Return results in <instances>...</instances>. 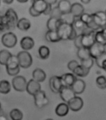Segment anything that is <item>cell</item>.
<instances>
[{
    "label": "cell",
    "mask_w": 106,
    "mask_h": 120,
    "mask_svg": "<svg viewBox=\"0 0 106 120\" xmlns=\"http://www.w3.org/2000/svg\"><path fill=\"white\" fill-rule=\"evenodd\" d=\"M57 31L61 40H74L78 35L72 23L66 22L63 19Z\"/></svg>",
    "instance_id": "1"
},
{
    "label": "cell",
    "mask_w": 106,
    "mask_h": 120,
    "mask_svg": "<svg viewBox=\"0 0 106 120\" xmlns=\"http://www.w3.org/2000/svg\"><path fill=\"white\" fill-rule=\"evenodd\" d=\"M20 67L28 68L33 64V58L29 52L27 51H22L17 54Z\"/></svg>",
    "instance_id": "2"
},
{
    "label": "cell",
    "mask_w": 106,
    "mask_h": 120,
    "mask_svg": "<svg viewBox=\"0 0 106 120\" xmlns=\"http://www.w3.org/2000/svg\"><path fill=\"white\" fill-rule=\"evenodd\" d=\"M17 37L12 32H8L4 34L1 38L2 44L5 47L11 48L16 46L17 43Z\"/></svg>",
    "instance_id": "3"
},
{
    "label": "cell",
    "mask_w": 106,
    "mask_h": 120,
    "mask_svg": "<svg viewBox=\"0 0 106 120\" xmlns=\"http://www.w3.org/2000/svg\"><path fill=\"white\" fill-rule=\"evenodd\" d=\"M33 96L34 99V104L38 108H43L48 105L49 99L45 92L43 90L39 91Z\"/></svg>",
    "instance_id": "4"
},
{
    "label": "cell",
    "mask_w": 106,
    "mask_h": 120,
    "mask_svg": "<svg viewBox=\"0 0 106 120\" xmlns=\"http://www.w3.org/2000/svg\"><path fill=\"white\" fill-rule=\"evenodd\" d=\"M28 82L26 78L22 76H16L12 80V84L13 88L19 92H23L26 91Z\"/></svg>",
    "instance_id": "5"
},
{
    "label": "cell",
    "mask_w": 106,
    "mask_h": 120,
    "mask_svg": "<svg viewBox=\"0 0 106 120\" xmlns=\"http://www.w3.org/2000/svg\"><path fill=\"white\" fill-rule=\"evenodd\" d=\"M6 21L9 24L10 29H14L17 26V23L18 22V16L17 13L13 9L9 8L6 11L4 15Z\"/></svg>",
    "instance_id": "6"
},
{
    "label": "cell",
    "mask_w": 106,
    "mask_h": 120,
    "mask_svg": "<svg viewBox=\"0 0 106 120\" xmlns=\"http://www.w3.org/2000/svg\"><path fill=\"white\" fill-rule=\"evenodd\" d=\"M97 31H91L89 33L82 34V46L87 48H90L95 43V34Z\"/></svg>",
    "instance_id": "7"
},
{
    "label": "cell",
    "mask_w": 106,
    "mask_h": 120,
    "mask_svg": "<svg viewBox=\"0 0 106 120\" xmlns=\"http://www.w3.org/2000/svg\"><path fill=\"white\" fill-rule=\"evenodd\" d=\"M72 24L75 30H76V31L79 32V34H86L89 33L91 31H94L88 28L86 24L80 19V18H75L73 22H72Z\"/></svg>",
    "instance_id": "8"
},
{
    "label": "cell",
    "mask_w": 106,
    "mask_h": 120,
    "mask_svg": "<svg viewBox=\"0 0 106 120\" xmlns=\"http://www.w3.org/2000/svg\"><path fill=\"white\" fill-rule=\"evenodd\" d=\"M49 87L51 90L54 93H59L61 88L63 87L61 76H53L49 79Z\"/></svg>",
    "instance_id": "9"
},
{
    "label": "cell",
    "mask_w": 106,
    "mask_h": 120,
    "mask_svg": "<svg viewBox=\"0 0 106 120\" xmlns=\"http://www.w3.org/2000/svg\"><path fill=\"white\" fill-rule=\"evenodd\" d=\"M59 94L62 101L67 103L76 96L72 88L69 86H63L60 91Z\"/></svg>",
    "instance_id": "10"
},
{
    "label": "cell",
    "mask_w": 106,
    "mask_h": 120,
    "mask_svg": "<svg viewBox=\"0 0 106 120\" xmlns=\"http://www.w3.org/2000/svg\"><path fill=\"white\" fill-rule=\"evenodd\" d=\"M92 15L94 21L97 26L101 29L106 28V14L105 11H99Z\"/></svg>",
    "instance_id": "11"
},
{
    "label": "cell",
    "mask_w": 106,
    "mask_h": 120,
    "mask_svg": "<svg viewBox=\"0 0 106 120\" xmlns=\"http://www.w3.org/2000/svg\"><path fill=\"white\" fill-rule=\"evenodd\" d=\"M67 105L71 111L77 112L82 108L84 106V101L81 98L76 96L67 103Z\"/></svg>",
    "instance_id": "12"
},
{
    "label": "cell",
    "mask_w": 106,
    "mask_h": 120,
    "mask_svg": "<svg viewBox=\"0 0 106 120\" xmlns=\"http://www.w3.org/2000/svg\"><path fill=\"white\" fill-rule=\"evenodd\" d=\"M41 90V86L40 82L34 80V79H30L28 82L26 91L30 95L34 96L36 94Z\"/></svg>",
    "instance_id": "13"
},
{
    "label": "cell",
    "mask_w": 106,
    "mask_h": 120,
    "mask_svg": "<svg viewBox=\"0 0 106 120\" xmlns=\"http://www.w3.org/2000/svg\"><path fill=\"white\" fill-rule=\"evenodd\" d=\"M91 56L93 59H97L101 54L104 52V45L99 44L95 42L92 46L89 48Z\"/></svg>",
    "instance_id": "14"
},
{
    "label": "cell",
    "mask_w": 106,
    "mask_h": 120,
    "mask_svg": "<svg viewBox=\"0 0 106 120\" xmlns=\"http://www.w3.org/2000/svg\"><path fill=\"white\" fill-rule=\"evenodd\" d=\"M62 82L63 84V86H69L71 87L75 82V81L76 80L77 78L76 76L74 73H67L64 74L62 76H61Z\"/></svg>",
    "instance_id": "15"
},
{
    "label": "cell",
    "mask_w": 106,
    "mask_h": 120,
    "mask_svg": "<svg viewBox=\"0 0 106 120\" xmlns=\"http://www.w3.org/2000/svg\"><path fill=\"white\" fill-rule=\"evenodd\" d=\"M86 84L84 80L81 79H77L75 81L71 88L76 94H80L84 91L86 89Z\"/></svg>",
    "instance_id": "16"
},
{
    "label": "cell",
    "mask_w": 106,
    "mask_h": 120,
    "mask_svg": "<svg viewBox=\"0 0 106 120\" xmlns=\"http://www.w3.org/2000/svg\"><path fill=\"white\" fill-rule=\"evenodd\" d=\"M84 13V8L80 3H75L72 4L71 14L74 18H80V16Z\"/></svg>",
    "instance_id": "17"
},
{
    "label": "cell",
    "mask_w": 106,
    "mask_h": 120,
    "mask_svg": "<svg viewBox=\"0 0 106 120\" xmlns=\"http://www.w3.org/2000/svg\"><path fill=\"white\" fill-rule=\"evenodd\" d=\"M69 109H70L67 103H61L56 106L55 109V112L58 116L64 117L68 114Z\"/></svg>",
    "instance_id": "18"
},
{
    "label": "cell",
    "mask_w": 106,
    "mask_h": 120,
    "mask_svg": "<svg viewBox=\"0 0 106 120\" xmlns=\"http://www.w3.org/2000/svg\"><path fill=\"white\" fill-rule=\"evenodd\" d=\"M21 48L24 51H28L31 49L34 46V41L32 38L26 36L22 38L20 41Z\"/></svg>",
    "instance_id": "19"
},
{
    "label": "cell",
    "mask_w": 106,
    "mask_h": 120,
    "mask_svg": "<svg viewBox=\"0 0 106 120\" xmlns=\"http://www.w3.org/2000/svg\"><path fill=\"white\" fill-rule=\"evenodd\" d=\"M71 6L72 4L69 0H60L58 5V7L63 15L71 13Z\"/></svg>",
    "instance_id": "20"
},
{
    "label": "cell",
    "mask_w": 106,
    "mask_h": 120,
    "mask_svg": "<svg viewBox=\"0 0 106 120\" xmlns=\"http://www.w3.org/2000/svg\"><path fill=\"white\" fill-rule=\"evenodd\" d=\"M62 21V19H56L50 17L47 21V28L50 31H57L59 26Z\"/></svg>",
    "instance_id": "21"
},
{
    "label": "cell",
    "mask_w": 106,
    "mask_h": 120,
    "mask_svg": "<svg viewBox=\"0 0 106 120\" xmlns=\"http://www.w3.org/2000/svg\"><path fill=\"white\" fill-rule=\"evenodd\" d=\"M48 4L45 0H36L32 3V6L40 14H43L48 7Z\"/></svg>",
    "instance_id": "22"
},
{
    "label": "cell",
    "mask_w": 106,
    "mask_h": 120,
    "mask_svg": "<svg viewBox=\"0 0 106 120\" xmlns=\"http://www.w3.org/2000/svg\"><path fill=\"white\" fill-rule=\"evenodd\" d=\"M45 38L46 41L51 43H56L61 41L59 35L58 33V31H50L48 30L46 33Z\"/></svg>",
    "instance_id": "23"
},
{
    "label": "cell",
    "mask_w": 106,
    "mask_h": 120,
    "mask_svg": "<svg viewBox=\"0 0 106 120\" xmlns=\"http://www.w3.org/2000/svg\"><path fill=\"white\" fill-rule=\"evenodd\" d=\"M46 78V74L41 68H36L33 72V79L38 82H43Z\"/></svg>",
    "instance_id": "24"
},
{
    "label": "cell",
    "mask_w": 106,
    "mask_h": 120,
    "mask_svg": "<svg viewBox=\"0 0 106 120\" xmlns=\"http://www.w3.org/2000/svg\"><path fill=\"white\" fill-rule=\"evenodd\" d=\"M89 71L90 69H89V68L84 67V66H82V64H79L74 69L73 72L76 76L83 78V77H86L88 76L89 73Z\"/></svg>",
    "instance_id": "25"
},
{
    "label": "cell",
    "mask_w": 106,
    "mask_h": 120,
    "mask_svg": "<svg viewBox=\"0 0 106 120\" xmlns=\"http://www.w3.org/2000/svg\"><path fill=\"white\" fill-rule=\"evenodd\" d=\"M31 24L30 21L26 18H22L19 19L16 26L19 30L26 31L31 28Z\"/></svg>",
    "instance_id": "26"
},
{
    "label": "cell",
    "mask_w": 106,
    "mask_h": 120,
    "mask_svg": "<svg viewBox=\"0 0 106 120\" xmlns=\"http://www.w3.org/2000/svg\"><path fill=\"white\" fill-rule=\"evenodd\" d=\"M19 67H20V66L19 64L18 56L12 54V56H11V57L9 58L7 64L6 65V69H16Z\"/></svg>",
    "instance_id": "27"
},
{
    "label": "cell",
    "mask_w": 106,
    "mask_h": 120,
    "mask_svg": "<svg viewBox=\"0 0 106 120\" xmlns=\"http://www.w3.org/2000/svg\"><path fill=\"white\" fill-rule=\"evenodd\" d=\"M77 55L80 60H86L91 57L90 54L89 48H87L84 47H82L78 49L77 52Z\"/></svg>",
    "instance_id": "28"
},
{
    "label": "cell",
    "mask_w": 106,
    "mask_h": 120,
    "mask_svg": "<svg viewBox=\"0 0 106 120\" xmlns=\"http://www.w3.org/2000/svg\"><path fill=\"white\" fill-rule=\"evenodd\" d=\"M11 56H12V54L6 49L0 51V64L6 65L7 61Z\"/></svg>",
    "instance_id": "29"
},
{
    "label": "cell",
    "mask_w": 106,
    "mask_h": 120,
    "mask_svg": "<svg viewBox=\"0 0 106 120\" xmlns=\"http://www.w3.org/2000/svg\"><path fill=\"white\" fill-rule=\"evenodd\" d=\"M95 39L96 43H98L102 45H106V35L102 29H101V30H98V31L95 32Z\"/></svg>",
    "instance_id": "30"
},
{
    "label": "cell",
    "mask_w": 106,
    "mask_h": 120,
    "mask_svg": "<svg viewBox=\"0 0 106 120\" xmlns=\"http://www.w3.org/2000/svg\"><path fill=\"white\" fill-rule=\"evenodd\" d=\"M38 53H39V57L42 60H46L49 57V55H50V49L48 47L43 45L39 47L38 49Z\"/></svg>",
    "instance_id": "31"
},
{
    "label": "cell",
    "mask_w": 106,
    "mask_h": 120,
    "mask_svg": "<svg viewBox=\"0 0 106 120\" xmlns=\"http://www.w3.org/2000/svg\"><path fill=\"white\" fill-rule=\"evenodd\" d=\"M96 64L98 67L104 69L106 72V53L104 52L102 54L99 56L97 59H95Z\"/></svg>",
    "instance_id": "32"
},
{
    "label": "cell",
    "mask_w": 106,
    "mask_h": 120,
    "mask_svg": "<svg viewBox=\"0 0 106 120\" xmlns=\"http://www.w3.org/2000/svg\"><path fill=\"white\" fill-rule=\"evenodd\" d=\"M11 91V84L7 80L0 81V93L3 94L9 93Z\"/></svg>",
    "instance_id": "33"
},
{
    "label": "cell",
    "mask_w": 106,
    "mask_h": 120,
    "mask_svg": "<svg viewBox=\"0 0 106 120\" xmlns=\"http://www.w3.org/2000/svg\"><path fill=\"white\" fill-rule=\"evenodd\" d=\"M10 118L12 120H22L23 118V114L22 111L19 109H13L9 113Z\"/></svg>",
    "instance_id": "34"
},
{
    "label": "cell",
    "mask_w": 106,
    "mask_h": 120,
    "mask_svg": "<svg viewBox=\"0 0 106 120\" xmlns=\"http://www.w3.org/2000/svg\"><path fill=\"white\" fill-rule=\"evenodd\" d=\"M96 85L98 88L102 90H104L106 88V77L103 75L99 76L95 80Z\"/></svg>",
    "instance_id": "35"
},
{
    "label": "cell",
    "mask_w": 106,
    "mask_h": 120,
    "mask_svg": "<svg viewBox=\"0 0 106 120\" xmlns=\"http://www.w3.org/2000/svg\"><path fill=\"white\" fill-rule=\"evenodd\" d=\"M11 30L4 15L0 16V31H5Z\"/></svg>",
    "instance_id": "36"
},
{
    "label": "cell",
    "mask_w": 106,
    "mask_h": 120,
    "mask_svg": "<svg viewBox=\"0 0 106 120\" xmlns=\"http://www.w3.org/2000/svg\"><path fill=\"white\" fill-rule=\"evenodd\" d=\"M62 16H63V14L62 13L61 11H60V9H59L58 6H56V7L52 8V11L50 14V17L59 19H62Z\"/></svg>",
    "instance_id": "37"
},
{
    "label": "cell",
    "mask_w": 106,
    "mask_h": 120,
    "mask_svg": "<svg viewBox=\"0 0 106 120\" xmlns=\"http://www.w3.org/2000/svg\"><path fill=\"white\" fill-rule=\"evenodd\" d=\"M80 19L83 21V22L86 24V25L88 26V24H90L91 22L93 21V17H92V15H90L88 13H83L80 17Z\"/></svg>",
    "instance_id": "38"
},
{
    "label": "cell",
    "mask_w": 106,
    "mask_h": 120,
    "mask_svg": "<svg viewBox=\"0 0 106 120\" xmlns=\"http://www.w3.org/2000/svg\"><path fill=\"white\" fill-rule=\"evenodd\" d=\"M80 64H82V66H84V67L87 68L91 69L94 64L93 58L91 57L88 59L80 60Z\"/></svg>",
    "instance_id": "39"
},
{
    "label": "cell",
    "mask_w": 106,
    "mask_h": 120,
    "mask_svg": "<svg viewBox=\"0 0 106 120\" xmlns=\"http://www.w3.org/2000/svg\"><path fill=\"white\" fill-rule=\"evenodd\" d=\"M82 34H79L77 35L76 39L74 40V45L77 48H82Z\"/></svg>",
    "instance_id": "40"
},
{
    "label": "cell",
    "mask_w": 106,
    "mask_h": 120,
    "mask_svg": "<svg viewBox=\"0 0 106 120\" xmlns=\"http://www.w3.org/2000/svg\"><path fill=\"white\" fill-rule=\"evenodd\" d=\"M79 64L77 61L76 60H71L67 64V68H68V69L70 70V71H74V69L76 68L79 65Z\"/></svg>",
    "instance_id": "41"
},
{
    "label": "cell",
    "mask_w": 106,
    "mask_h": 120,
    "mask_svg": "<svg viewBox=\"0 0 106 120\" xmlns=\"http://www.w3.org/2000/svg\"><path fill=\"white\" fill-rule=\"evenodd\" d=\"M7 73L9 76H16L19 74V71H20V67L16 68V69H6Z\"/></svg>",
    "instance_id": "42"
},
{
    "label": "cell",
    "mask_w": 106,
    "mask_h": 120,
    "mask_svg": "<svg viewBox=\"0 0 106 120\" xmlns=\"http://www.w3.org/2000/svg\"><path fill=\"white\" fill-rule=\"evenodd\" d=\"M29 14L31 15V16H32L33 17H38L41 15L39 13H38L36 9H34V8L32 6L30 7L29 9Z\"/></svg>",
    "instance_id": "43"
},
{
    "label": "cell",
    "mask_w": 106,
    "mask_h": 120,
    "mask_svg": "<svg viewBox=\"0 0 106 120\" xmlns=\"http://www.w3.org/2000/svg\"><path fill=\"white\" fill-rule=\"evenodd\" d=\"M52 5H51V4H48V7H47V8L46 9V10H45V11L44 12L43 14L44 15H50L51 13V11H52Z\"/></svg>",
    "instance_id": "44"
},
{
    "label": "cell",
    "mask_w": 106,
    "mask_h": 120,
    "mask_svg": "<svg viewBox=\"0 0 106 120\" xmlns=\"http://www.w3.org/2000/svg\"><path fill=\"white\" fill-rule=\"evenodd\" d=\"M46 2L47 3L49 4H56L57 3V1L58 0H45Z\"/></svg>",
    "instance_id": "45"
},
{
    "label": "cell",
    "mask_w": 106,
    "mask_h": 120,
    "mask_svg": "<svg viewBox=\"0 0 106 120\" xmlns=\"http://www.w3.org/2000/svg\"><path fill=\"white\" fill-rule=\"evenodd\" d=\"M2 1H3V3L7 4H10L13 3L14 1V0H2Z\"/></svg>",
    "instance_id": "46"
},
{
    "label": "cell",
    "mask_w": 106,
    "mask_h": 120,
    "mask_svg": "<svg viewBox=\"0 0 106 120\" xmlns=\"http://www.w3.org/2000/svg\"><path fill=\"white\" fill-rule=\"evenodd\" d=\"M91 0H80V1L84 4L89 3L90 2H91Z\"/></svg>",
    "instance_id": "47"
},
{
    "label": "cell",
    "mask_w": 106,
    "mask_h": 120,
    "mask_svg": "<svg viewBox=\"0 0 106 120\" xmlns=\"http://www.w3.org/2000/svg\"><path fill=\"white\" fill-rule=\"evenodd\" d=\"M19 3H26V2L28 1V0H17Z\"/></svg>",
    "instance_id": "48"
},
{
    "label": "cell",
    "mask_w": 106,
    "mask_h": 120,
    "mask_svg": "<svg viewBox=\"0 0 106 120\" xmlns=\"http://www.w3.org/2000/svg\"><path fill=\"white\" fill-rule=\"evenodd\" d=\"M102 30H103V31L104 32V33L106 34V28H102Z\"/></svg>",
    "instance_id": "49"
},
{
    "label": "cell",
    "mask_w": 106,
    "mask_h": 120,
    "mask_svg": "<svg viewBox=\"0 0 106 120\" xmlns=\"http://www.w3.org/2000/svg\"><path fill=\"white\" fill-rule=\"evenodd\" d=\"M104 52L106 53V44L104 45Z\"/></svg>",
    "instance_id": "50"
},
{
    "label": "cell",
    "mask_w": 106,
    "mask_h": 120,
    "mask_svg": "<svg viewBox=\"0 0 106 120\" xmlns=\"http://www.w3.org/2000/svg\"><path fill=\"white\" fill-rule=\"evenodd\" d=\"M1 104L0 103V112H1Z\"/></svg>",
    "instance_id": "51"
},
{
    "label": "cell",
    "mask_w": 106,
    "mask_h": 120,
    "mask_svg": "<svg viewBox=\"0 0 106 120\" xmlns=\"http://www.w3.org/2000/svg\"><path fill=\"white\" fill-rule=\"evenodd\" d=\"M52 120V119H51V118H49V119H47V120Z\"/></svg>",
    "instance_id": "52"
},
{
    "label": "cell",
    "mask_w": 106,
    "mask_h": 120,
    "mask_svg": "<svg viewBox=\"0 0 106 120\" xmlns=\"http://www.w3.org/2000/svg\"><path fill=\"white\" fill-rule=\"evenodd\" d=\"M105 11V13H106V11Z\"/></svg>",
    "instance_id": "53"
},
{
    "label": "cell",
    "mask_w": 106,
    "mask_h": 120,
    "mask_svg": "<svg viewBox=\"0 0 106 120\" xmlns=\"http://www.w3.org/2000/svg\"><path fill=\"white\" fill-rule=\"evenodd\" d=\"M0 4H1V0H0Z\"/></svg>",
    "instance_id": "54"
}]
</instances>
